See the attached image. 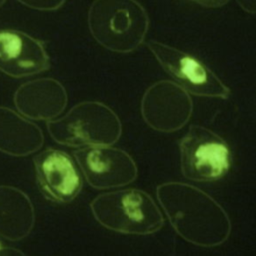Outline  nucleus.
Listing matches in <instances>:
<instances>
[{
  "mask_svg": "<svg viewBox=\"0 0 256 256\" xmlns=\"http://www.w3.org/2000/svg\"><path fill=\"white\" fill-rule=\"evenodd\" d=\"M156 197L171 227L186 242L213 248L230 237L232 223L227 211L204 190L168 181L156 187Z\"/></svg>",
  "mask_w": 256,
  "mask_h": 256,
  "instance_id": "f257e3e1",
  "label": "nucleus"
},
{
  "mask_svg": "<svg viewBox=\"0 0 256 256\" xmlns=\"http://www.w3.org/2000/svg\"><path fill=\"white\" fill-rule=\"evenodd\" d=\"M93 218L112 232L145 236L158 232L164 216L152 196L138 188H127L98 194L90 202Z\"/></svg>",
  "mask_w": 256,
  "mask_h": 256,
  "instance_id": "f03ea898",
  "label": "nucleus"
},
{
  "mask_svg": "<svg viewBox=\"0 0 256 256\" xmlns=\"http://www.w3.org/2000/svg\"><path fill=\"white\" fill-rule=\"evenodd\" d=\"M87 21L94 40L116 53L135 51L149 29L148 14L137 0H94Z\"/></svg>",
  "mask_w": 256,
  "mask_h": 256,
  "instance_id": "7ed1b4c3",
  "label": "nucleus"
},
{
  "mask_svg": "<svg viewBox=\"0 0 256 256\" xmlns=\"http://www.w3.org/2000/svg\"><path fill=\"white\" fill-rule=\"evenodd\" d=\"M46 127L56 143L71 148L113 145L122 134V123L116 112L94 100L75 104L62 117L48 120Z\"/></svg>",
  "mask_w": 256,
  "mask_h": 256,
  "instance_id": "20e7f679",
  "label": "nucleus"
},
{
  "mask_svg": "<svg viewBox=\"0 0 256 256\" xmlns=\"http://www.w3.org/2000/svg\"><path fill=\"white\" fill-rule=\"evenodd\" d=\"M179 151L181 173L194 182L218 181L232 164L227 142L213 130L198 124L189 126L179 141Z\"/></svg>",
  "mask_w": 256,
  "mask_h": 256,
  "instance_id": "39448f33",
  "label": "nucleus"
},
{
  "mask_svg": "<svg viewBox=\"0 0 256 256\" xmlns=\"http://www.w3.org/2000/svg\"><path fill=\"white\" fill-rule=\"evenodd\" d=\"M164 71L188 93L204 98L228 99L231 90L200 59L156 40L146 43Z\"/></svg>",
  "mask_w": 256,
  "mask_h": 256,
  "instance_id": "423d86ee",
  "label": "nucleus"
},
{
  "mask_svg": "<svg viewBox=\"0 0 256 256\" xmlns=\"http://www.w3.org/2000/svg\"><path fill=\"white\" fill-rule=\"evenodd\" d=\"M73 157L86 182L96 190L124 187L133 183L138 176L132 156L118 147L84 146L75 150Z\"/></svg>",
  "mask_w": 256,
  "mask_h": 256,
  "instance_id": "0eeeda50",
  "label": "nucleus"
},
{
  "mask_svg": "<svg viewBox=\"0 0 256 256\" xmlns=\"http://www.w3.org/2000/svg\"><path fill=\"white\" fill-rule=\"evenodd\" d=\"M141 116L153 130L173 133L181 130L193 113L189 93L171 80H159L143 93L140 103Z\"/></svg>",
  "mask_w": 256,
  "mask_h": 256,
  "instance_id": "6e6552de",
  "label": "nucleus"
},
{
  "mask_svg": "<svg viewBox=\"0 0 256 256\" xmlns=\"http://www.w3.org/2000/svg\"><path fill=\"white\" fill-rule=\"evenodd\" d=\"M36 181L42 195L57 204L73 201L81 192L80 171L69 154L47 148L33 158Z\"/></svg>",
  "mask_w": 256,
  "mask_h": 256,
  "instance_id": "1a4fd4ad",
  "label": "nucleus"
},
{
  "mask_svg": "<svg viewBox=\"0 0 256 256\" xmlns=\"http://www.w3.org/2000/svg\"><path fill=\"white\" fill-rule=\"evenodd\" d=\"M43 41L13 29H0V71L13 78L33 76L50 69Z\"/></svg>",
  "mask_w": 256,
  "mask_h": 256,
  "instance_id": "9d476101",
  "label": "nucleus"
},
{
  "mask_svg": "<svg viewBox=\"0 0 256 256\" xmlns=\"http://www.w3.org/2000/svg\"><path fill=\"white\" fill-rule=\"evenodd\" d=\"M18 112L31 120H52L66 108L68 94L57 79L44 77L21 84L14 93Z\"/></svg>",
  "mask_w": 256,
  "mask_h": 256,
  "instance_id": "9b49d317",
  "label": "nucleus"
},
{
  "mask_svg": "<svg viewBox=\"0 0 256 256\" xmlns=\"http://www.w3.org/2000/svg\"><path fill=\"white\" fill-rule=\"evenodd\" d=\"M44 143L38 125L14 110L0 106V152L24 157L37 152Z\"/></svg>",
  "mask_w": 256,
  "mask_h": 256,
  "instance_id": "f8f14e48",
  "label": "nucleus"
},
{
  "mask_svg": "<svg viewBox=\"0 0 256 256\" xmlns=\"http://www.w3.org/2000/svg\"><path fill=\"white\" fill-rule=\"evenodd\" d=\"M35 225V210L22 190L0 185V236L9 241L26 238Z\"/></svg>",
  "mask_w": 256,
  "mask_h": 256,
  "instance_id": "ddd939ff",
  "label": "nucleus"
},
{
  "mask_svg": "<svg viewBox=\"0 0 256 256\" xmlns=\"http://www.w3.org/2000/svg\"><path fill=\"white\" fill-rule=\"evenodd\" d=\"M23 5L40 10V11H53L59 9L66 0H18Z\"/></svg>",
  "mask_w": 256,
  "mask_h": 256,
  "instance_id": "4468645a",
  "label": "nucleus"
},
{
  "mask_svg": "<svg viewBox=\"0 0 256 256\" xmlns=\"http://www.w3.org/2000/svg\"><path fill=\"white\" fill-rule=\"evenodd\" d=\"M205 8H219L229 2V0H191Z\"/></svg>",
  "mask_w": 256,
  "mask_h": 256,
  "instance_id": "2eb2a0df",
  "label": "nucleus"
},
{
  "mask_svg": "<svg viewBox=\"0 0 256 256\" xmlns=\"http://www.w3.org/2000/svg\"><path fill=\"white\" fill-rule=\"evenodd\" d=\"M243 10L248 13H255V0H236Z\"/></svg>",
  "mask_w": 256,
  "mask_h": 256,
  "instance_id": "dca6fc26",
  "label": "nucleus"
},
{
  "mask_svg": "<svg viewBox=\"0 0 256 256\" xmlns=\"http://www.w3.org/2000/svg\"><path fill=\"white\" fill-rule=\"evenodd\" d=\"M14 254H21V255H24V253L20 250H15L13 248H5L1 242H0V255H14Z\"/></svg>",
  "mask_w": 256,
  "mask_h": 256,
  "instance_id": "f3484780",
  "label": "nucleus"
},
{
  "mask_svg": "<svg viewBox=\"0 0 256 256\" xmlns=\"http://www.w3.org/2000/svg\"><path fill=\"white\" fill-rule=\"evenodd\" d=\"M5 1H6V0H0V7L5 3Z\"/></svg>",
  "mask_w": 256,
  "mask_h": 256,
  "instance_id": "a211bd4d",
  "label": "nucleus"
}]
</instances>
